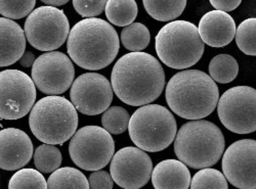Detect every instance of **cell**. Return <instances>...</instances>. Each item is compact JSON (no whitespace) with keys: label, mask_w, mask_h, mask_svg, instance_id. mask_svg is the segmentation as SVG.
<instances>
[{"label":"cell","mask_w":256,"mask_h":189,"mask_svg":"<svg viewBox=\"0 0 256 189\" xmlns=\"http://www.w3.org/2000/svg\"><path fill=\"white\" fill-rule=\"evenodd\" d=\"M111 85L117 97L128 106L144 107L156 100L165 85L159 60L146 52H130L117 60Z\"/></svg>","instance_id":"6da1fadb"},{"label":"cell","mask_w":256,"mask_h":189,"mask_svg":"<svg viewBox=\"0 0 256 189\" xmlns=\"http://www.w3.org/2000/svg\"><path fill=\"white\" fill-rule=\"evenodd\" d=\"M119 48L117 31L111 24L98 17L80 20L70 30L67 41L70 58L78 67L90 71L110 66Z\"/></svg>","instance_id":"7a4b0ae2"},{"label":"cell","mask_w":256,"mask_h":189,"mask_svg":"<svg viewBox=\"0 0 256 189\" xmlns=\"http://www.w3.org/2000/svg\"><path fill=\"white\" fill-rule=\"evenodd\" d=\"M172 111L180 118L201 120L216 110L220 99L216 83L199 70H186L169 80L165 91Z\"/></svg>","instance_id":"3957f363"},{"label":"cell","mask_w":256,"mask_h":189,"mask_svg":"<svg viewBox=\"0 0 256 189\" xmlns=\"http://www.w3.org/2000/svg\"><path fill=\"white\" fill-rule=\"evenodd\" d=\"M226 146L224 136L216 124L195 120L184 124L174 138V153L180 162L192 169L216 165Z\"/></svg>","instance_id":"277c9868"},{"label":"cell","mask_w":256,"mask_h":189,"mask_svg":"<svg viewBox=\"0 0 256 189\" xmlns=\"http://www.w3.org/2000/svg\"><path fill=\"white\" fill-rule=\"evenodd\" d=\"M29 125L38 140L52 145L62 144L77 131L78 114L65 97L46 96L34 104Z\"/></svg>","instance_id":"5b68a950"},{"label":"cell","mask_w":256,"mask_h":189,"mask_svg":"<svg viewBox=\"0 0 256 189\" xmlns=\"http://www.w3.org/2000/svg\"><path fill=\"white\" fill-rule=\"evenodd\" d=\"M158 57L172 69L193 67L204 53V43L196 25L186 20H174L161 28L155 39Z\"/></svg>","instance_id":"8992f818"},{"label":"cell","mask_w":256,"mask_h":189,"mask_svg":"<svg viewBox=\"0 0 256 189\" xmlns=\"http://www.w3.org/2000/svg\"><path fill=\"white\" fill-rule=\"evenodd\" d=\"M128 131L140 150L157 153L172 143L178 126L169 110L160 104H146L134 113L128 124Z\"/></svg>","instance_id":"52a82bcc"},{"label":"cell","mask_w":256,"mask_h":189,"mask_svg":"<svg viewBox=\"0 0 256 189\" xmlns=\"http://www.w3.org/2000/svg\"><path fill=\"white\" fill-rule=\"evenodd\" d=\"M115 152L111 134L98 126H85L72 136L69 154L74 162L85 171H98L108 165Z\"/></svg>","instance_id":"ba28073f"},{"label":"cell","mask_w":256,"mask_h":189,"mask_svg":"<svg viewBox=\"0 0 256 189\" xmlns=\"http://www.w3.org/2000/svg\"><path fill=\"white\" fill-rule=\"evenodd\" d=\"M24 33L31 46L50 52L65 43L70 33V24L62 9L40 6L28 15Z\"/></svg>","instance_id":"9c48e42d"},{"label":"cell","mask_w":256,"mask_h":189,"mask_svg":"<svg viewBox=\"0 0 256 189\" xmlns=\"http://www.w3.org/2000/svg\"><path fill=\"white\" fill-rule=\"evenodd\" d=\"M222 124L230 132L249 134L256 130V90L236 86L226 91L218 102Z\"/></svg>","instance_id":"30bf717a"},{"label":"cell","mask_w":256,"mask_h":189,"mask_svg":"<svg viewBox=\"0 0 256 189\" xmlns=\"http://www.w3.org/2000/svg\"><path fill=\"white\" fill-rule=\"evenodd\" d=\"M36 87L33 80L18 70L0 72V119L18 120L34 107Z\"/></svg>","instance_id":"8fae6325"},{"label":"cell","mask_w":256,"mask_h":189,"mask_svg":"<svg viewBox=\"0 0 256 189\" xmlns=\"http://www.w3.org/2000/svg\"><path fill=\"white\" fill-rule=\"evenodd\" d=\"M75 69L71 58L60 51H50L36 58L32 67L34 85L48 96H58L73 84Z\"/></svg>","instance_id":"7c38bea8"},{"label":"cell","mask_w":256,"mask_h":189,"mask_svg":"<svg viewBox=\"0 0 256 189\" xmlns=\"http://www.w3.org/2000/svg\"><path fill=\"white\" fill-rule=\"evenodd\" d=\"M113 94L111 83L104 76L85 73L72 84L70 98L76 111L86 116H96L109 109Z\"/></svg>","instance_id":"4fadbf2b"},{"label":"cell","mask_w":256,"mask_h":189,"mask_svg":"<svg viewBox=\"0 0 256 189\" xmlns=\"http://www.w3.org/2000/svg\"><path fill=\"white\" fill-rule=\"evenodd\" d=\"M153 163L146 153L127 146L117 152L110 165L113 181L123 189H140L151 179Z\"/></svg>","instance_id":"5bb4252c"},{"label":"cell","mask_w":256,"mask_h":189,"mask_svg":"<svg viewBox=\"0 0 256 189\" xmlns=\"http://www.w3.org/2000/svg\"><path fill=\"white\" fill-rule=\"evenodd\" d=\"M256 141L234 142L222 157V172L226 181L239 189L256 188Z\"/></svg>","instance_id":"9a60e30c"},{"label":"cell","mask_w":256,"mask_h":189,"mask_svg":"<svg viewBox=\"0 0 256 189\" xmlns=\"http://www.w3.org/2000/svg\"><path fill=\"white\" fill-rule=\"evenodd\" d=\"M33 157V143L28 134L16 128L0 130V169L20 170Z\"/></svg>","instance_id":"2e32d148"},{"label":"cell","mask_w":256,"mask_h":189,"mask_svg":"<svg viewBox=\"0 0 256 189\" xmlns=\"http://www.w3.org/2000/svg\"><path fill=\"white\" fill-rule=\"evenodd\" d=\"M198 32L203 43L211 47H224L234 39L236 24L228 13L216 9L202 16Z\"/></svg>","instance_id":"e0dca14e"},{"label":"cell","mask_w":256,"mask_h":189,"mask_svg":"<svg viewBox=\"0 0 256 189\" xmlns=\"http://www.w3.org/2000/svg\"><path fill=\"white\" fill-rule=\"evenodd\" d=\"M26 49L24 30L12 19L0 17V68L20 60Z\"/></svg>","instance_id":"ac0fdd59"},{"label":"cell","mask_w":256,"mask_h":189,"mask_svg":"<svg viewBox=\"0 0 256 189\" xmlns=\"http://www.w3.org/2000/svg\"><path fill=\"white\" fill-rule=\"evenodd\" d=\"M151 179L155 189H188L192 178L182 162L165 160L154 168Z\"/></svg>","instance_id":"d6986e66"},{"label":"cell","mask_w":256,"mask_h":189,"mask_svg":"<svg viewBox=\"0 0 256 189\" xmlns=\"http://www.w3.org/2000/svg\"><path fill=\"white\" fill-rule=\"evenodd\" d=\"M48 189H90L88 178L71 167L58 169L50 176Z\"/></svg>","instance_id":"ffe728a7"},{"label":"cell","mask_w":256,"mask_h":189,"mask_svg":"<svg viewBox=\"0 0 256 189\" xmlns=\"http://www.w3.org/2000/svg\"><path fill=\"white\" fill-rule=\"evenodd\" d=\"M138 4L134 0L106 1L104 11L109 22L118 27H127L134 23L138 15Z\"/></svg>","instance_id":"44dd1931"},{"label":"cell","mask_w":256,"mask_h":189,"mask_svg":"<svg viewBox=\"0 0 256 189\" xmlns=\"http://www.w3.org/2000/svg\"><path fill=\"white\" fill-rule=\"evenodd\" d=\"M239 65L236 58L230 54H218L209 64L210 78L218 83L228 84L237 78Z\"/></svg>","instance_id":"7402d4cb"},{"label":"cell","mask_w":256,"mask_h":189,"mask_svg":"<svg viewBox=\"0 0 256 189\" xmlns=\"http://www.w3.org/2000/svg\"><path fill=\"white\" fill-rule=\"evenodd\" d=\"M142 3L146 12L160 22H170L176 19L184 12L186 6V0H180V1L144 0Z\"/></svg>","instance_id":"603a6c76"},{"label":"cell","mask_w":256,"mask_h":189,"mask_svg":"<svg viewBox=\"0 0 256 189\" xmlns=\"http://www.w3.org/2000/svg\"><path fill=\"white\" fill-rule=\"evenodd\" d=\"M150 31L142 23H132L124 27L121 32L123 46L132 52H140V50H144L150 44Z\"/></svg>","instance_id":"cb8c5ba5"},{"label":"cell","mask_w":256,"mask_h":189,"mask_svg":"<svg viewBox=\"0 0 256 189\" xmlns=\"http://www.w3.org/2000/svg\"><path fill=\"white\" fill-rule=\"evenodd\" d=\"M34 164L40 173H54L62 164V154L56 146L44 143L35 150Z\"/></svg>","instance_id":"d4e9b609"},{"label":"cell","mask_w":256,"mask_h":189,"mask_svg":"<svg viewBox=\"0 0 256 189\" xmlns=\"http://www.w3.org/2000/svg\"><path fill=\"white\" fill-rule=\"evenodd\" d=\"M8 189H48V182L37 170L20 169L10 178Z\"/></svg>","instance_id":"484cf974"},{"label":"cell","mask_w":256,"mask_h":189,"mask_svg":"<svg viewBox=\"0 0 256 189\" xmlns=\"http://www.w3.org/2000/svg\"><path fill=\"white\" fill-rule=\"evenodd\" d=\"M130 116L121 107H112L104 112L102 124L104 129L110 134H121L128 129Z\"/></svg>","instance_id":"4316f807"},{"label":"cell","mask_w":256,"mask_h":189,"mask_svg":"<svg viewBox=\"0 0 256 189\" xmlns=\"http://www.w3.org/2000/svg\"><path fill=\"white\" fill-rule=\"evenodd\" d=\"M190 189H228L224 174L212 168H205L190 179Z\"/></svg>","instance_id":"83f0119b"},{"label":"cell","mask_w":256,"mask_h":189,"mask_svg":"<svg viewBox=\"0 0 256 189\" xmlns=\"http://www.w3.org/2000/svg\"><path fill=\"white\" fill-rule=\"evenodd\" d=\"M236 43L247 55L256 54V18L249 17L236 29Z\"/></svg>","instance_id":"f1b7e54d"},{"label":"cell","mask_w":256,"mask_h":189,"mask_svg":"<svg viewBox=\"0 0 256 189\" xmlns=\"http://www.w3.org/2000/svg\"><path fill=\"white\" fill-rule=\"evenodd\" d=\"M36 5V1H4L0 0V14L8 19H20L30 14Z\"/></svg>","instance_id":"f546056e"},{"label":"cell","mask_w":256,"mask_h":189,"mask_svg":"<svg viewBox=\"0 0 256 189\" xmlns=\"http://www.w3.org/2000/svg\"><path fill=\"white\" fill-rule=\"evenodd\" d=\"M106 1L100 0V1H83V0H74L73 6L75 10L84 17H92L100 14L106 7Z\"/></svg>","instance_id":"4dcf8cb0"},{"label":"cell","mask_w":256,"mask_h":189,"mask_svg":"<svg viewBox=\"0 0 256 189\" xmlns=\"http://www.w3.org/2000/svg\"><path fill=\"white\" fill-rule=\"evenodd\" d=\"M90 189H113L114 181L110 173L98 170L88 177Z\"/></svg>","instance_id":"1f68e13d"},{"label":"cell","mask_w":256,"mask_h":189,"mask_svg":"<svg viewBox=\"0 0 256 189\" xmlns=\"http://www.w3.org/2000/svg\"><path fill=\"white\" fill-rule=\"evenodd\" d=\"M210 4L216 10L228 12L236 9L241 4V0H211Z\"/></svg>","instance_id":"d6a6232c"},{"label":"cell","mask_w":256,"mask_h":189,"mask_svg":"<svg viewBox=\"0 0 256 189\" xmlns=\"http://www.w3.org/2000/svg\"><path fill=\"white\" fill-rule=\"evenodd\" d=\"M35 60H36V57L33 52L25 51L18 61H20V66H23L25 68H30V67H33Z\"/></svg>","instance_id":"836d02e7"},{"label":"cell","mask_w":256,"mask_h":189,"mask_svg":"<svg viewBox=\"0 0 256 189\" xmlns=\"http://www.w3.org/2000/svg\"><path fill=\"white\" fill-rule=\"evenodd\" d=\"M42 2L46 4V6H52V7H56L67 4L68 0H42Z\"/></svg>","instance_id":"e575fe53"}]
</instances>
